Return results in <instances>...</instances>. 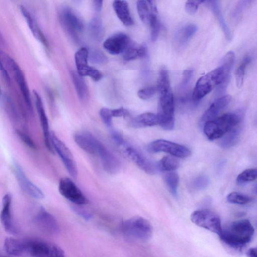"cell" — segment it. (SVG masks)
<instances>
[{"label": "cell", "instance_id": "obj_1", "mask_svg": "<svg viewBox=\"0 0 257 257\" xmlns=\"http://www.w3.org/2000/svg\"><path fill=\"white\" fill-rule=\"evenodd\" d=\"M157 89L159 93L158 124L164 130L171 131L175 126V103L168 72L164 67L159 72Z\"/></svg>", "mask_w": 257, "mask_h": 257}, {"label": "cell", "instance_id": "obj_2", "mask_svg": "<svg viewBox=\"0 0 257 257\" xmlns=\"http://www.w3.org/2000/svg\"><path fill=\"white\" fill-rule=\"evenodd\" d=\"M53 243L38 238L8 237L4 248L9 254L22 257H50Z\"/></svg>", "mask_w": 257, "mask_h": 257}, {"label": "cell", "instance_id": "obj_3", "mask_svg": "<svg viewBox=\"0 0 257 257\" xmlns=\"http://www.w3.org/2000/svg\"><path fill=\"white\" fill-rule=\"evenodd\" d=\"M254 229L250 222L241 219L232 222L222 229L218 235L225 244L234 248H241L248 243L253 236Z\"/></svg>", "mask_w": 257, "mask_h": 257}, {"label": "cell", "instance_id": "obj_4", "mask_svg": "<svg viewBox=\"0 0 257 257\" xmlns=\"http://www.w3.org/2000/svg\"><path fill=\"white\" fill-rule=\"evenodd\" d=\"M240 121V117L236 113H225L205 122L202 125L203 133L209 140L220 139Z\"/></svg>", "mask_w": 257, "mask_h": 257}, {"label": "cell", "instance_id": "obj_5", "mask_svg": "<svg viewBox=\"0 0 257 257\" xmlns=\"http://www.w3.org/2000/svg\"><path fill=\"white\" fill-rule=\"evenodd\" d=\"M121 229L126 237L140 241L149 240L153 229L151 223L141 216H134L122 222Z\"/></svg>", "mask_w": 257, "mask_h": 257}, {"label": "cell", "instance_id": "obj_6", "mask_svg": "<svg viewBox=\"0 0 257 257\" xmlns=\"http://www.w3.org/2000/svg\"><path fill=\"white\" fill-rule=\"evenodd\" d=\"M222 84V72L219 67L199 78L195 86L192 97L194 100H199L210 93L215 86Z\"/></svg>", "mask_w": 257, "mask_h": 257}, {"label": "cell", "instance_id": "obj_7", "mask_svg": "<svg viewBox=\"0 0 257 257\" xmlns=\"http://www.w3.org/2000/svg\"><path fill=\"white\" fill-rule=\"evenodd\" d=\"M191 221L196 225L219 235L222 231L221 220L215 212L202 209L193 211L190 216Z\"/></svg>", "mask_w": 257, "mask_h": 257}, {"label": "cell", "instance_id": "obj_8", "mask_svg": "<svg viewBox=\"0 0 257 257\" xmlns=\"http://www.w3.org/2000/svg\"><path fill=\"white\" fill-rule=\"evenodd\" d=\"M50 140L54 151L61 158L68 173L73 179H76L78 170L74 157L70 149L53 132H50Z\"/></svg>", "mask_w": 257, "mask_h": 257}, {"label": "cell", "instance_id": "obj_9", "mask_svg": "<svg viewBox=\"0 0 257 257\" xmlns=\"http://www.w3.org/2000/svg\"><path fill=\"white\" fill-rule=\"evenodd\" d=\"M147 149L151 153L165 152L180 158H187L191 155L190 150L186 146L163 139L151 142L147 145Z\"/></svg>", "mask_w": 257, "mask_h": 257}, {"label": "cell", "instance_id": "obj_10", "mask_svg": "<svg viewBox=\"0 0 257 257\" xmlns=\"http://www.w3.org/2000/svg\"><path fill=\"white\" fill-rule=\"evenodd\" d=\"M124 155L139 168L149 175H154L157 172V164L148 159L140 150L127 144L125 141L119 146Z\"/></svg>", "mask_w": 257, "mask_h": 257}, {"label": "cell", "instance_id": "obj_11", "mask_svg": "<svg viewBox=\"0 0 257 257\" xmlns=\"http://www.w3.org/2000/svg\"><path fill=\"white\" fill-rule=\"evenodd\" d=\"M58 190L62 196L75 205H83L89 202L80 189L68 177H65L60 179Z\"/></svg>", "mask_w": 257, "mask_h": 257}, {"label": "cell", "instance_id": "obj_12", "mask_svg": "<svg viewBox=\"0 0 257 257\" xmlns=\"http://www.w3.org/2000/svg\"><path fill=\"white\" fill-rule=\"evenodd\" d=\"M14 174L21 189L29 196L36 199H43L44 194L26 175L21 166L17 162L13 165Z\"/></svg>", "mask_w": 257, "mask_h": 257}, {"label": "cell", "instance_id": "obj_13", "mask_svg": "<svg viewBox=\"0 0 257 257\" xmlns=\"http://www.w3.org/2000/svg\"><path fill=\"white\" fill-rule=\"evenodd\" d=\"M12 198L10 194H5L2 199V208L0 220L5 230L13 234H17L19 231L14 221L12 211Z\"/></svg>", "mask_w": 257, "mask_h": 257}, {"label": "cell", "instance_id": "obj_14", "mask_svg": "<svg viewBox=\"0 0 257 257\" xmlns=\"http://www.w3.org/2000/svg\"><path fill=\"white\" fill-rule=\"evenodd\" d=\"M34 221L37 227L45 232L55 234L59 232V227L57 220L43 207L40 208L34 216Z\"/></svg>", "mask_w": 257, "mask_h": 257}, {"label": "cell", "instance_id": "obj_15", "mask_svg": "<svg viewBox=\"0 0 257 257\" xmlns=\"http://www.w3.org/2000/svg\"><path fill=\"white\" fill-rule=\"evenodd\" d=\"M7 60L13 73L15 79L21 91L25 102L31 110L32 109L31 95L24 74L19 65L13 59L8 57Z\"/></svg>", "mask_w": 257, "mask_h": 257}, {"label": "cell", "instance_id": "obj_16", "mask_svg": "<svg viewBox=\"0 0 257 257\" xmlns=\"http://www.w3.org/2000/svg\"><path fill=\"white\" fill-rule=\"evenodd\" d=\"M33 94L36 107L43 130L46 147L49 152L52 153H54V151L51 143L50 132L49 131L48 120L44 108L42 100L39 94L36 90L33 91Z\"/></svg>", "mask_w": 257, "mask_h": 257}, {"label": "cell", "instance_id": "obj_17", "mask_svg": "<svg viewBox=\"0 0 257 257\" xmlns=\"http://www.w3.org/2000/svg\"><path fill=\"white\" fill-rule=\"evenodd\" d=\"M104 170L110 174H117L120 170L121 164L118 159L101 143L97 154Z\"/></svg>", "mask_w": 257, "mask_h": 257}, {"label": "cell", "instance_id": "obj_18", "mask_svg": "<svg viewBox=\"0 0 257 257\" xmlns=\"http://www.w3.org/2000/svg\"><path fill=\"white\" fill-rule=\"evenodd\" d=\"M74 140L78 147L85 152L97 155L100 142L90 133L86 132L74 134Z\"/></svg>", "mask_w": 257, "mask_h": 257}, {"label": "cell", "instance_id": "obj_19", "mask_svg": "<svg viewBox=\"0 0 257 257\" xmlns=\"http://www.w3.org/2000/svg\"><path fill=\"white\" fill-rule=\"evenodd\" d=\"M131 42L127 36L118 33L107 38L104 42L103 46L110 54L117 55L123 53Z\"/></svg>", "mask_w": 257, "mask_h": 257}, {"label": "cell", "instance_id": "obj_20", "mask_svg": "<svg viewBox=\"0 0 257 257\" xmlns=\"http://www.w3.org/2000/svg\"><path fill=\"white\" fill-rule=\"evenodd\" d=\"M60 18L63 26L73 37L82 31L83 24L81 20L69 9H62Z\"/></svg>", "mask_w": 257, "mask_h": 257}, {"label": "cell", "instance_id": "obj_21", "mask_svg": "<svg viewBox=\"0 0 257 257\" xmlns=\"http://www.w3.org/2000/svg\"><path fill=\"white\" fill-rule=\"evenodd\" d=\"M230 100L231 96L229 95H224L215 100L202 115L200 118L201 125L217 117L220 112L228 105Z\"/></svg>", "mask_w": 257, "mask_h": 257}, {"label": "cell", "instance_id": "obj_22", "mask_svg": "<svg viewBox=\"0 0 257 257\" xmlns=\"http://www.w3.org/2000/svg\"><path fill=\"white\" fill-rule=\"evenodd\" d=\"M20 10L34 37L47 48L48 46L47 40L34 17L24 6H20Z\"/></svg>", "mask_w": 257, "mask_h": 257}, {"label": "cell", "instance_id": "obj_23", "mask_svg": "<svg viewBox=\"0 0 257 257\" xmlns=\"http://www.w3.org/2000/svg\"><path fill=\"white\" fill-rule=\"evenodd\" d=\"M89 51L85 47L79 49L75 54V62L77 72L81 76H88L92 67L88 64Z\"/></svg>", "mask_w": 257, "mask_h": 257}, {"label": "cell", "instance_id": "obj_24", "mask_svg": "<svg viewBox=\"0 0 257 257\" xmlns=\"http://www.w3.org/2000/svg\"><path fill=\"white\" fill-rule=\"evenodd\" d=\"M113 8L117 17L124 25L130 26L134 24L126 1H114L113 2Z\"/></svg>", "mask_w": 257, "mask_h": 257}, {"label": "cell", "instance_id": "obj_25", "mask_svg": "<svg viewBox=\"0 0 257 257\" xmlns=\"http://www.w3.org/2000/svg\"><path fill=\"white\" fill-rule=\"evenodd\" d=\"M158 124L157 115L149 112L137 115L130 122V126L135 128L153 126Z\"/></svg>", "mask_w": 257, "mask_h": 257}, {"label": "cell", "instance_id": "obj_26", "mask_svg": "<svg viewBox=\"0 0 257 257\" xmlns=\"http://www.w3.org/2000/svg\"><path fill=\"white\" fill-rule=\"evenodd\" d=\"M197 30V26L193 24L182 27L175 34V41L179 45H184L192 38Z\"/></svg>", "mask_w": 257, "mask_h": 257}, {"label": "cell", "instance_id": "obj_27", "mask_svg": "<svg viewBox=\"0 0 257 257\" xmlns=\"http://www.w3.org/2000/svg\"><path fill=\"white\" fill-rule=\"evenodd\" d=\"M151 7V15L149 24L151 28V39L152 42L157 40L161 28V24L158 17L156 6L153 1H149Z\"/></svg>", "mask_w": 257, "mask_h": 257}, {"label": "cell", "instance_id": "obj_28", "mask_svg": "<svg viewBox=\"0 0 257 257\" xmlns=\"http://www.w3.org/2000/svg\"><path fill=\"white\" fill-rule=\"evenodd\" d=\"M240 128L238 125L234 126L219 139V145L224 149L234 146L239 139Z\"/></svg>", "mask_w": 257, "mask_h": 257}, {"label": "cell", "instance_id": "obj_29", "mask_svg": "<svg viewBox=\"0 0 257 257\" xmlns=\"http://www.w3.org/2000/svg\"><path fill=\"white\" fill-rule=\"evenodd\" d=\"M71 76L79 99L82 101L86 100L88 92L86 84L82 76L74 71L71 72Z\"/></svg>", "mask_w": 257, "mask_h": 257}, {"label": "cell", "instance_id": "obj_30", "mask_svg": "<svg viewBox=\"0 0 257 257\" xmlns=\"http://www.w3.org/2000/svg\"><path fill=\"white\" fill-rule=\"evenodd\" d=\"M207 3L211 10L218 19L220 26L221 27L226 38L228 41L231 40L232 38L231 33L225 21L221 12L220 11V7L217 1H208Z\"/></svg>", "mask_w": 257, "mask_h": 257}, {"label": "cell", "instance_id": "obj_31", "mask_svg": "<svg viewBox=\"0 0 257 257\" xmlns=\"http://www.w3.org/2000/svg\"><path fill=\"white\" fill-rule=\"evenodd\" d=\"M123 53V59L130 61L138 58L144 57L146 54V48L145 46H137L132 41L126 48Z\"/></svg>", "mask_w": 257, "mask_h": 257}, {"label": "cell", "instance_id": "obj_32", "mask_svg": "<svg viewBox=\"0 0 257 257\" xmlns=\"http://www.w3.org/2000/svg\"><path fill=\"white\" fill-rule=\"evenodd\" d=\"M179 160L176 157L166 156L162 158L157 164L158 169L167 172L174 171L179 167Z\"/></svg>", "mask_w": 257, "mask_h": 257}, {"label": "cell", "instance_id": "obj_33", "mask_svg": "<svg viewBox=\"0 0 257 257\" xmlns=\"http://www.w3.org/2000/svg\"><path fill=\"white\" fill-rule=\"evenodd\" d=\"M235 60L233 52L228 51L224 56L220 68L222 72L224 83H226L228 79L230 73Z\"/></svg>", "mask_w": 257, "mask_h": 257}, {"label": "cell", "instance_id": "obj_34", "mask_svg": "<svg viewBox=\"0 0 257 257\" xmlns=\"http://www.w3.org/2000/svg\"><path fill=\"white\" fill-rule=\"evenodd\" d=\"M164 180L170 192L176 196L179 181L178 174L174 171L167 172L164 175Z\"/></svg>", "mask_w": 257, "mask_h": 257}, {"label": "cell", "instance_id": "obj_35", "mask_svg": "<svg viewBox=\"0 0 257 257\" xmlns=\"http://www.w3.org/2000/svg\"><path fill=\"white\" fill-rule=\"evenodd\" d=\"M137 8L139 16L145 24H149L151 15V7L149 1H137Z\"/></svg>", "mask_w": 257, "mask_h": 257}, {"label": "cell", "instance_id": "obj_36", "mask_svg": "<svg viewBox=\"0 0 257 257\" xmlns=\"http://www.w3.org/2000/svg\"><path fill=\"white\" fill-rule=\"evenodd\" d=\"M226 200L228 202L232 204L246 205L251 202L253 198L241 193L232 192L227 195Z\"/></svg>", "mask_w": 257, "mask_h": 257}, {"label": "cell", "instance_id": "obj_37", "mask_svg": "<svg viewBox=\"0 0 257 257\" xmlns=\"http://www.w3.org/2000/svg\"><path fill=\"white\" fill-rule=\"evenodd\" d=\"M251 58L248 56H245L241 62V63L237 69L235 74V82L238 88H240L243 83L245 70L247 65L250 62Z\"/></svg>", "mask_w": 257, "mask_h": 257}, {"label": "cell", "instance_id": "obj_38", "mask_svg": "<svg viewBox=\"0 0 257 257\" xmlns=\"http://www.w3.org/2000/svg\"><path fill=\"white\" fill-rule=\"evenodd\" d=\"M90 35L95 39H99L102 33V23L101 20L97 17L91 19L88 25Z\"/></svg>", "mask_w": 257, "mask_h": 257}, {"label": "cell", "instance_id": "obj_39", "mask_svg": "<svg viewBox=\"0 0 257 257\" xmlns=\"http://www.w3.org/2000/svg\"><path fill=\"white\" fill-rule=\"evenodd\" d=\"M256 169L251 168L245 170L238 175L236 179V182L238 185H243L255 180L256 178Z\"/></svg>", "mask_w": 257, "mask_h": 257}, {"label": "cell", "instance_id": "obj_40", "mask_svg": "<svg viewBox=\"0 0 257 257\" xmlns=\"http://www.w3.org/2000/svg\"><path fill=\"white\" fill-rule=\"evenodd\" d=\"M209 183L208 178L205 176H199L194 178L191 182V187L197 190H202L207 186Z\"/></svg>", "mask_w": 257, "mask_h": 257}, {"label": "cell", "instance_id": "obj_41", "mask_svg": "<svg viewBox=\"0 0 257 257\" xmlns=\"http://www.w3.org/2000/svg\"><path fill=\"white\" fill-rule=\"evenodd\" d=\"M99 115L103 123L108 127H111L112 125V115L111 110L103 107L99 110Z\"/></svg>", "mask_w": 257, "mask_h": 257}, {"label": "cell", "instance_id": "obj_42", "mask_svg": "<svg viewBox=\"0 0 257 257\" xmlns=\"http://www.w3.org/2000/svg\"><path fill=\"white\" fill-rule=\"evenodd\" d=\"M157 88L155 87H147L139 90L138 92V96L142 99H148L155 94Z\"/></svg>", "mask_w": 257, "mask_h": 257}, {"label": "cell", "instance_id": "obj_43", "mask_svg": "<svg viewBox=\"0 0 257 257\" xmlns=\"http://www.w3.org/2000/svg\"><path fill=\"white\" fill-rule=\"evenodd\" d=\"M82 205H74L72 206V209L78 215L85 220H89L92 217V214L81 206Z\"/></svg>", "mask_w": 257, "mask_h": 257}, {"label": "cell", "instance_id": "obj_44", "mask_svg": "<svg viewBox=\"0 0 257 257\" xmlns=\"http://www.w3.org/2000/svg\"><path fill=\"white\" fill-rule=\"evenodd\" d=\"M89 55L90 56H88V58H90L91 62L95 64L103 63L106 60L105 56L97 50H93L90 53L89 52Z\"/></svg>", "mask_w": 257, "mask_h": 257}, {"label": "cell", "instance_id": "obj_45", "mask_svg": "<svg viewBox=\"0 0 257 257\" xmlns=\"http://www.w3.org/2000/svg\"><path fill=\"white\" fill-rule=\"evenodd\" d=\"M204 1H187L185 4L186 12L190 15L195 14L197 11L199 6Z\"/></svg>", "mask_w": 257, "mask_h": 257}, {"label": "cell", "instance_id": "obj_46", "mask_svg": "<svg viewBox=\"0 0 257 257\" xmlns=\"http://www.w3.org/2000/svg\"><path fill=\"white\" fill-rule=\"evenodd\" d=\"M16 133L19 138L26 145L32 149L36 148V146L35 143L29 136L20 130H17Z\"/></svg>", "mask_w": 257, "mask_h": 257}, {"label": "cell", "instance_id": "obj_47", "mask_svg": "<svg viewBox=\"0 0 257 257\" xmlns=\"http://www.w3.org/2000/svg\"><path fill=\"white\" fill-rule=\"evenodd\" d=\"M193 71L192 70H186L183 73L182 79L181 86L183 87H185L191 79Z\"/></svg>", "mask_w": 257, "mask_h": 257}, {"label": "cell", "instance_id": "obj_48", "mask_svg": "<svg viewBox=\"0 0 257 257\" xmlns=\"http://www.w3.org/2000/svg\"><path fill=\"white\" fill-rule=\"evenodd\" d=\"M112 139L118 146H120L124 141L123 137L118 132L113 130L111 132Z\"/></svg>", "mask_w": 257, "mask_h": 257}, {"label": "cell", "instance_id": "obj_49", "mask_svg": "<svg viewBox=\"0 0 257 257\" xmlns=\"http://www.w3.org/2000/svg\"><path fill=\"white\" fill-rule=\"evenodd\" d=\"M111 110V113L113 117H124L127 115V111L123 107H120Z\"/></svg>", "mask_w": 257, "mask_h": 257}, {"label": "cell", "instance_id": "obj_50", "mask_svg": "<svg viewBox=\"0 0 257 257\" xmlns=\"http://www.w3.org/2000/svg\"><path fill=\"white\" fill-rule=\"evenodd\" d=\"M0 71H1V73L3 76L4 77L5 79L8 82L10 81V77L9 76L6 71V70L5 69V67L3 64V63L0 59Z\"/></svg>", "mask_w": 257, "mask_h": 257}, {"label": "cell", "instance_id": "obj_51", "mask_svg": "<svg viewBox=\"0 0 257 257\" xmlns=\"http://www.w3.org/2000/svg\"><path fill=\"white\" fill-rule=\"evenodd\" d=\"M247 257H256V249L255 247L249 248L246 251Z\"/></svg>", "mask_w": 257, "mask_h": 257}, {"label": "cell", "instance_id": "obj_52", "mask_svg": "<svg viewBox=\"0 0 257 257\" xmlns=\"http://www.w3.org/2000/svg\"><path fill=\"white\" fill-rule=\"evenodd\" d=\"M102 1H94L93 5L96 11L99 12L101 10L102 6Z\"/></svg>", "mask_w": 257, "mask_h": 257}, {"label": "cell", "instance_id": "obj_53", "mask_svg": "<svg viewBox=\"0 0 257 257\" xmlns=\"http://www.w3.org/2000/svg\"><path fill=\"white\" fill-rule=\"evenodd\" d=\"M0 257H7V256H4L2 254H0Z\"/></svg>", "mask_w": 257, "mask_h": 257}, {"label": "cell", "instance_id": "obj_54", "mask_svg": "<svg viewBox=\"0 0 257 257\" xmlns=\"http://www.w3.org/2000/svg\"><path fill=\"white\" fill-rule=\"evenodd\" d=\"M1 93H2V91H1V87H0V95H1Z\"/></svg>", "mask_w": 257, "mask_h": 257}]
</instances>
